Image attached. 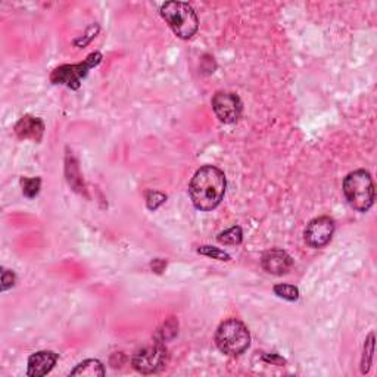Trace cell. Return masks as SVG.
Segmentation results:
<instances>
[{"label":"cell","mask_w":377,"mask_h":377,"mask_svg":"<svg viewBox=\"0 0 377 377\" xmlns=\"http://www.w3.org/2000/svg\"><path fill=\"white\" fill-rule=\"evenodd\" d=\"M225 176L220 168L205 165L195 173L188 193L199 211H213L221 203L225 193Z\"/></svg>","instance_id":"cell-1"},{"label":"cell","mask_w":377,"mask_h":377,"mask_svg":"<svg viewBox=\"0 0 377 377\" xmlns=\"http://www.w3.org/2000/svg\"><path fill=\"white\" fill-rule=\"evenodd\" d=\"M161 16L183 40H188L199 28L198 15L193 8L184 2H167L161 6Z\"/></svg>","instance_id":"cell-2"},{"label":"cell","mask_w":377,"mask_h":377,"mask_svg":"<svg viewBox=\"0 0 377 377\" xmlns=\"http://www.w3.org/2000/svg\"><path fill=\"white\" fill-rule=\"evenodd\" d=\"M344 193L348 203L358 213H367L374 203V183L368 171L356 169L347 176Z\"/></svg>","instance_id":"cell-3"},{"label":"cell","mask_w":377,"mask_h":377,"mask_svg":"<svg viewBox=\"0 0 377 377\" xmlns=\"http://www.w3.org/2000/svg\"><path fill=\"white\" fill-rule=\"evenodd\" d=\"M215 344L221 352L236 356L249 348L251 334L240 320L230 318L225 320L217 329Z\"/></svg>","instance_id":"cell-4"},{"label":"cell","mask_w":377,"mask_h":377,"mask_svg":"<svg viewBox=\"0 0 377 377\" xmlns=\"http://www.w3.org/2000/svg\"><path fill=\"white\" fill-rule=\"evenodd\" d=\"M102 61V55L99 52H94L87 56V60L81 64H74V65H62L56 68L52 75L50 81L53 84H64L69 89L77 90L81 84V80L89 74V71L94 67H98Z\"/></svg>","instance_id":"cell-5"},{"label":"cell","mask_w":377,"mask_h":377,"mask_svg":"<svg viewBox=\"0 0 377 377\" xmlns=\"http://www.w3.org/2000/svg\"><path fill=\"white\" fill-rule=\"evenodd\" d=\"M168 351L162 342H155L139 349L133 356V366L139 373L154 374L165 367Z\"/></svg>","instance_id":"cell-6"},{"label":"cell","mask_w":377,"mask_h":377,"mask_svg":"<svg viewBox=\"0 0 377 377\" xmlns=\"http://www.w3.org/2000/svg\"><path fill=\"white\" fill-rule=\"evenodd\" d=\"M211 103L217 118L224 124H233L242 116V101L236 93L217 91Z\"/></svg>","instance_id":"cell-7"},{"label":"cell","mask_w":377,"mask_h":377,"mask_svg":"<svg viewBox=\"0 0 377 377\" xmlns=\"http://www.w3.org/2000/svg\"><path fill=\"white\" fill-rule=\"evenodd\" d=\"M334 221L330 217L314 218L305 229V242L311 248H323L332 240Z\"/></svg>","instance_id":"cell-8"},{"label":"cell","mask_w":377,"mask_h":377,"mask_svg":"<svg viewBox=\"0 0 377 377\" xmlns=\"http://www.w3.org/2000/svg\"><path fill=\"white\" fill-rule=\"evenodd\" d=\"M261 266L270 274L283 276L291 270V267L293 266V261L288 252L281 249H271L262 255Z\"/></svg>","instance_id":"cell-9"},{"label":"cell","mask_w":377,"mask_h":377,"mask_svg":"<svg viewBox=\"0 0 377 377\" xmlns=\"http://www.w3.org/2000/svg\"><path fill=\"white\" fill-rule=\"evenodd\" d=\"M58 361V354L52 351H40L35 352L28 358L27 374L31 377H42L53 370Z\"/></svg>","instance_id":"cell-10"},{"label":"cell","mask_w":377,"mask_h":377,"mask_svg":"<svg viewBox=\"0 0 377 377\" xmlns=\"http://www.w3.org/2000/svg\"><path fill=\"white\" fill-rule=\"evenodd\" d=\"M15 133L20 139H30L33 142H40L45 133V124L40 118L26 116L16 123Z\"/></svg>","instance_id":"cell-11"},{"label":"cell","mask_w":377,"mask_h":377,"mask_svg":"<svg viewBox=\"0 0 377 377\" xmlns=\"http://www.w3.org/2000/svg\"><path fill=\"white\" fill-rule=\"evenodd\" d=\"M71 376H86V377L105 376V368L102 363L98 360H86L71 371Z\"/></svg>","instance_id":"cell-12"},{"label":"cell","mask_w":377,"mask_h":377,"mask_svg":"<svg viewBox=\"0 0 377 377\" xmlns=\"http://www.w3.org/2000/svg\"><path fill=\"white\" fill-rule=\"evenodd\" d=\"M242 239H243V233L239 225H235V227L220 233L217 237V240L223 244H239Z\"/></svg>","instance_id":"cell-13"},{"label":"cell","mask_w":377,"mask_h":377,"mask_svg":"<svg viewBox=\"0 0 377 377\" xmlns=\"http://www.w3.org/2000/svg\"><path fill=\"white\" fill-rule=\"evenodd\" d=\"M274 293L278 298H283L286 300H298L299 299V289L293 285H288V283H281V285L274 286Z\"/></svg>","instance_id":"cell-14"},{"label":"cell","mask_w":377,"mask_h":377,"mask_svg":"<svg viewBox=\"0 0 377 377\" xmlns=\"http://www.w3.org/2000/svg\"><path fill=\"white\" fill-rule=\"evenodd\" d=\"M373 351H374V333H370L367 337L366 345H364V354H363V360H361V371L367 373L371 366L373 360Z\"/></svg>","instance_id":"cell-15"},{"label":"cell","mask_w":377,"mask_h":377,"mask_svg":"<svg viewBox=\"0 0 377 377\" xmlns=\"http://www.w3.org/2000/svg\"><path fill=\"white\" fill-rule=\"evenodd\" d=\"M21 184H23V193L27 198H34L37 193L40 192L42 180L39 177H35V179H23Z\"/></svg>","instance_id":"cell-16"},{"label":"cell","mask_w":377,"mask_h":377,"mask_svg":"<svg viewBox=\"0 0 377 377\" xmlns=\"http://www.w3.org/2000/svg\"><path fill=\"white\" fill-rule=\"evenodd\" d=\"M198 254L201 255H205L208 258H213V259H220V261H230V255L227 252H224L218 248H214V247H201L198 249Z\"/></svg>","instance_id":"cell-17"},{"label":"cell","mask_w":377,"mask_h":377,"mask_svg":"<svg viewBox=\"0 0 377 377\" xmlns=\"http://www.w3.org/2000/svg\"><path fill=\"white\" fill-rule=\"evenodd\" d=\"M167 201V196L164 193H159V192H149L147 193V198H146V202H147V208L150 211H155L158 210L159 206Z\"/></svg>","instance_id":"cell-18"},{"label":"cell","mask_w":377,"mask_h":377,"mask_svg":"<svg viewBox=\"0 0 377 377\" xmlns=\"http://www.w3.org/2000/svg\"><path fill=\"white\" fill-rule=\"evenodd\" d=\"M15 274L9 270H4L2 271V291H8L9 288H12L15 285Z\"/></svg>","instance_id":"cell-19"}]
</instances>
